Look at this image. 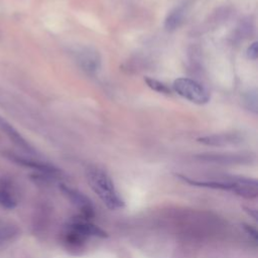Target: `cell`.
Wrapping results in <instances>:
<instances>
[{"mask_svg": "<svg viewBox=\"0 0 258 258\" xmlns=\"http://www.w3.org/2000/svg\"><path fill=\"white\" fill-rule=\"evenodd\" d=\"M86 176L91 188L109 209L115 210L124 206L123 200L105 170L97 166H90L86 170Z\"/></svg>", "mask_w": 258, "mask_h": 258, "instance_id": "cell-1", "label": "cell"}, {"mask_svg": "<svg viewBox=\"0 0 258 258\" xmlns=\"http://www.w3.org/2000/svg\"><path fill=\"white\" fill-rule=\"evenodd\" d=\"M173 91L191 103L203 105L210 101L208 90L196 80L189 78H178L172 84Z\"/></svg>", "mask_w": 258, "mask_h": 258, "instance_id": "cell-2", "label": "cell"}, {"mask_svg": "<svg viewBox=\"0 0 258 258\" xmlns=\"http://www.w3.org/2000/svg\"><path fill=\"white\" fill-rule=\"evenodd\" d=\"M75 59L79 67L90 75L98 73L101 69V55L92 46H81L75 51Z\"/></svg>", "mask_w": 258, "mask_h": 258, "instance_id": "cell-3", "label": "cell"}, {"mask_svg": "<svg viewBox=\"0 0 258 258\" xmlns=\"http://www.w3.org/2000/svg\"><path fill=\"white\" fill-rule=\"evenodd\" d=\"M243 136L238 132H227L220 134H213L198 139L199 142L210 146H225L231 144H237L242 142Z\"/></svg>", "mask_w": 258, "mask_h": 258, "instance_id": "cell-4", "label": "cell"}, {"mask_svg": "<svg viewBox=\"0 0 258 258\" xmlns=\"http://www.w3.org/2000/svg\"><path fill=\"white\" fill-rule=\"evenodd\" d=\"M0 129L13 141L16 145L29 153H35L34 148L21 136V134L4 118L0 117Z\"/></svg>", "mask_w": 258, "mask_h": 258, "instance_id": "cell-5", "label": "cell"}, {"mask_svg": "<svg viewBox=\"0 0 258 258\" xmlns=\"http://www.w3.org/2000/svg\"><path fill=\"white\" fill-rule=\"evenodd\" d=\"M60 187L63 194L67 195L69 199L72 201V203L75 204L80 210H82L84 215H86L87 217L93 215V206L87 197H85L82 192H79L78 190L72 189L64 185H61Z\"/></svg>", "mask_w": 258, "mask_h": 258, "instance_id": "cell-6", "label": "cell"}, {"mask_svg": "<svg viewBox=\"0 0 258 258\" xmlns=\"http://www.w3.org/2000/svg\"><path fill=\"white\" fill-rule=\"evenodd\" d=\"M187 12V4H180L170 10L165 17L164 27L168 31H173L177 29L184 20Z\"/></svg>", "mask_w": 258, "mask_h": 258, "instance_id": "cell-7", "label": "cell"}, {"mask_svg": "<svg viewBox=\"0 0 258 258\" xmlns=\"http://www.w3.org/2000/svg\"><path fill=\"white\" fill-rule=\"evenodd\" d=\"M178 178L182 179L183 181L191 184V185H196V186H202V187H210V188H219V189H231L234 190L235 185H236V181L235 178L234 180H228V181H218V180H196V179H191L187 176L184 175H177Z\"/></svg>", "mask_w": 258, "mask_h": 258, "instance_id": "cell-8", "label": "cell"}, {"mask_svg": "<svg viewBox=\"0 0 258 258\" xmlns=\"http://www.w3.org/2000/svg\"><path fill=\"white\" fill-rule=\"evenodd\" d=\"M70 228L77 231L78 233H80L84 237H86V236H98V237H101V238H105V237L108 236L107 233L104 232L99 227H97V226H95L91 223L84 222V221L74 222L70 226Z\"/></svg>", "mask_w": 258, "mask_h": 258, "instance_id": "cell-9", "label": "cell"}, {"mask_svg": "<svg viewBox=\"0 0 258 258\" xmlns=\"http://www.w3.org/2000/svg\"><path fill=\"white\" fill-rule=\"evenodd\" d=\"M9 158L13 159L15 162H17L19 164H22V165H25V166H28V167H32V168H36L38 170H42V171H45V172H55L56 171V169L51 165L44 164V163L37 162V161H33V160H28L26 158L16 156L14 154H9Z\"/></svg>", "mask_w": 258, "mask_h": 258, "instance_id": "cell-10", "label": "cell"}, {"mask_svg": "<svg viewBox=\"0 0 258 258\" xmlns=\"http://www.w3.org/2000/svg\"><path fill=\"white\" fill-rule=\"evenodd\" d=\"M202 159L211 160V161H219V162H241L245 157L242 155H234V154H207V155H201Z\"/></svg>", "mask_w": 258, "mask_h": 258, "instance_id": "cell-11", "label": "cell"}, {"mask_svg": "<svg viewBox=\"0 0 258 258\" xmlns=\"http://www.w3.org/2000/svg\"><path fill=\"white\" fill-rule=\"evenodd\" d=\"M144 82L146 83V85L153 91L159 93V94H163V95H170L171 94V90L162 82L153 79V78H149V77H145L144 78Z\"/></svg>", "mask_w": 258, "mask_h": 258, "instance_id": "cell-12", "label": "cell"}, {"mask_svg": "<svg viewBox=\"0 0 258 258\" xmlns=\"http://www.w3.org/2000/svg\"><path fill=\"white\" fill-rule=\"evenodd\" d=\"M0 206L9 210L16 206V201L13 196L4 188H0Z\"/></svg>", "mask_w": 258, "mask_h": 258, "instance_id": "cell-13", "label": "cell"}, {"mask_svg": "<svg viewBox=\"0 0 258 258\" xmlns=\"http://www.w3.org/2000/svg\"><path fill=\"white\" fill-rule=\"evenodd\" d=\"M244 102L248 110L256 113L257 112V95L256 92H249L244 97Z\"/></svg>", "mask_w": 258, "mask_h": 258, "instance_id": "cell-14", "label": "cell"}, {"mask_svg": "<svg viewBox=\"0 0 258 258\" xmlns=\"http://www.w3.org/2000/svg\"><path fill=\"white\" fill-rule=\"evenodd\" d=\"M257 55H258V52H257V42L254 41L252 44H250V46L247 49V56L250 59L255 60L257 58Z\"/></svg>", "mask_w": 258, "mask_h": 258, "instance_id": "cell-15", "label": "cell"}]
</instances>
